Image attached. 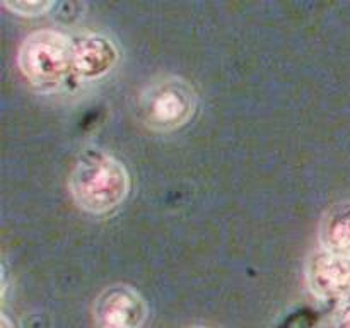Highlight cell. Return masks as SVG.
Returning a JSON list of instances; mask_svg holds the SVG:
<instances>
[{
  "instance_id": "6da1fadb",
  "label": "cell",
  "mask_w": 350,
  "mask_h": 328,
  "mask_svg": "<svg viewBox=\"0 0 350 328\" xmlns=\"http://www.w3.org/2000/svg\"><path fill=\"white\" fill-rule=\"evenodd\" d=\"M68 190L82 210L94 215L109 214L129 197V171L111 154L89 149L75 163Z\"/></svg>"
},
{
  "instance_id": "7a4b0ae2",
  "label": "cell",
  "mask_w": 350,
  "mask_h": 328,
  "mask_svg": "<svg viewBox=\"0 0 350 328\" xmlns=\"http://www.w3.org/2000/svg\"><path fill=\"white\" fill-rule=\"evenodd\" d=\"M72 48L74 41L62 31H33L17 51L21 74L36 91L44 94L60 91L74 75Z\"/></svg>"
},
{
  "instance_id": "3957f363",
  "label": "cell",
  "mask_w": 350,
  "mask_h": 328,
  "mask_svg": "<svg viewBox=\"0 0 350 328\" xmlns=\"http://www.w3.org/2000/svg\"><path fill=\"white\" fill-rule=\"evenodd\" d=\"M198 96L193 85L178 75H159L140 91L139 118L154 132H174L187 125L197 111Z\"/></svg>"
},
{
  "instance_id": "277c9868",
  "label": "cell",
  "mask_w": 350,
  "mask_h": 328,
  "mask_svg": "<svg viewBox=\"0 0 350 328\" xmlns=\"http://www.w3.org/2000/svg\"><path fill=\"white\" fill-rule=\"evenodd\" d=\"M304 279L310 292L318 299H345L350 296V256L317 249L308 256Z\"/></svg>"
},
{
  "instance_id": "5b68a950",
  "label": "cell",
  "mask_w": 350,
  "mask_h": 328,
  "mask_svg": "<svg viewBox=\"0 0 350 328\" xmlns=\"http://www.w3.org/2000/svg\"><path fill=\"white\" fill-rule=\"evenodd\" d=\"M149 314L142 294L126 284L101 290L94 301V320L99 328H140Z\"/></svg>"
},
{
  "instance_id": "8992f818",
  "label": "cell",
  "mask_w": 350,
  "mask_h": 328,
  "mask_svg": "<svg viewBox=\"0 0 350 328\" xmlns=\"http://www.w3.org/2000/svg\"><path fill=\"white\" fill-rule=\"evenodd\" d=\"M120 62L115 41L101 33H89L77 38L72 48L74 75L82 82H98L108 77Z\"/></svg>"
},
{
  "instance_id": "52a82bcc",
  "label": "cell",
  "mask_w": 350,
  "mask_h": 328,
  "mask_svg": "<svg viewBox=\"0 0 350 328\" xmlns=\"http://www.w3.org/2000/svg\"><path fill=\"white\" fill-rule=\"evenodd\" d=\"M318 239L323 249L350 256V200L337 202L325 210Z\"/></svg>"
},
{
  "instance_id": "ba28073f",
  "label": "cell",
  "mask_w": 350,
  "mask_h": 328,
  "mask_svg": "<svg viewBox=\"0 0 350 328\" xmlns=\"http://www.w3.org/2000/svg\"><path fill=\"white\" fill-rule=\"evenodd\" d=\"M2 5L17 16L38 17L53 9L55 3L48 2V0H29V2H26V0H3Z\"/></svg>"
},
{
  "instance_id": "9c48e42d",
  "label": "cell",
  "mask_w": 350,
  "mask_h": 328,
  "mask_svg": "<svg viewBox=\"0 0 350 328\" xmlns=\"http://www.w3.org/2000/svg\"><path fill=\"white\" fill-rule=\"evenodd\" d=\"M334 321L337 328H350V296L338 301L334 313Z\"/></svg>"
},
{
  "instance_id": "30bf717a",
  "label": "cell",
  "mask_w": 350,
  "mask_h": 328,
  "mask_svg": "<svg viewBox=\"0 0 350 328\" xmlns=\"http://www.w3.org/2000/svg\"><path fill=\"white\" fill-rule=\"evenodd\" d=\"M0 327H2V328H16V327H14L12 321L7 318V314H2V321H0Z\"/></svg>"
},
{
  "instance_id": "8fae6325",
  "label": "cell",
  "mask_w": 350,
  "mask_h": 328,
  "mask_svg": "<svg viewBox=\"0 0 350 328\" xmlns=\"http://www.w3.org/2000/svg\"><path fill=\"white\" fill-rule=\"evenodd\" d=\"M191 328H205V327H191Z\"/></svg>"
}]
</instances>
